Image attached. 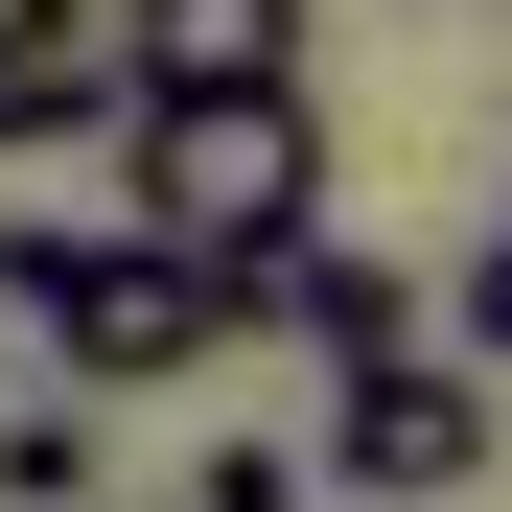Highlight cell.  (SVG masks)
<instances>
[{"instance_id": "cell-1", "label": "cell", "mask_w": 512, "mask_h": 512, "mask_svg": "<svg viewBox=\"0 0 512 512\" xmlns=\"http://www.w3.org/2000/svg\"><path fill=\"white\" fill-rule=\"evenodd\" d=\"M117 210L163 256H280L326 233V117H303V70H256V94H117Z\"/></svg>"}, {"instance_id": "cell-2", "label": "cell", "mask_w": 512, "mask_h": 512, "mask_svg": "<svg viewBox=\"0 0 512 512\" xmlns=\"http://www.w3.org/2000/svg\"><path fill=\"white\" fill-rule=\"evenodd\" d=\"M0 326H24L70 396H187L210 350H256L233 280H210V256H163L140 210H117V233H0Z\"/></svg>"}, {"instance_id": "cell-3", "label": "cell", "mask_w": 512, "mask_h": 512, "mask_svg": "<svg viewBox=\"0 0 512 512\" xmlns=\"http://www.w3.org/2000/svg\"><path fill=\"white\" fill-rule=\"evenodd\" d=\"M326 512H443V489H489V350H350L326 373V466H303Z\"/></svg>"}, {"instance_id": "cell-4", "label": "cell", "mask_w": 512, "mask_h": 512, "mask_svg": "<svg viewBox=\"0 0 512 512\" xmlns=\"http://www.w3.org/2000/svg\"><path fill=\"white\" fill-rule=\"evenodd\" d=\"M47 140H117V24L94 0H0V163Z\"/></svg>"}, {"instance_id": "cell-5", "label": "cell", "mask_w": 512, "mask_h": 512, "mask_svg": "<svg viewBox=\"0 0 512 512\" xmlns=\"http://www.w3.org/2000/svg\"><path fill=\"white\" fill-rule=\"evenodd\" d=\"M117 24V94H256L303 70V0H94Z\"/></svg>"}, {"instance_id": "cell-6", "label": "cell", "mask_w": 512, "mask_h": 512, "mask_svg": "<svg viewBox=\"0 0 512 512\" xmlns=\"http://www.w3.org/2000/svg\"><path fill=\"white\" fill-rule=\"evenodd\" d=\"M0 512H94V396H24V419H0Z\"/></svg>"}, {"instance_id": "cell-7", "label": "cell", "mask_w": 512, "mask_h": 512, "mask_svg": "<svg viewBox=\"0 0 512 512\" xmlns=\"http://www.w3.org/2000/svg\"><path fill=\"white\" fill-rule=\"evenodd\" d=\"M187 512H303V466H280V443H210V466H187Z\"/></svg>"}, {"instance_id": "cell-8", "label": "cell", "mask_w": 512, "mask_h": 512, "mask_svg": "<svg viewBox=\"0 0 512 512\" xmlns=\"http://www.w3.org/2000/svg\"><path fill=\"white\" fill-rule=\"evenodd\" d=\"M303 512H326V489H303Z\"/></svg>"}]
</instances>
